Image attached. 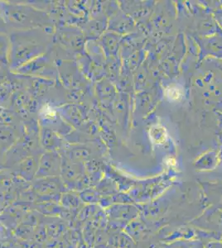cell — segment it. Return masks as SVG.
Masks as SVG:
<instances>
[{
	"mask_svg": "<svg viewBox=\"0 0 222 248\" xmlns=\"http://www.w3.org/2000/svg\"><path fill=\"white\" fill-rule=\"evenodd\" d=\"M103 51L99 41L96 39L86 40L85 44V52L96 64H101V60L103 58Z\"/></svg>",
	"mask_w": 222,
	"mask_h": 248,
	"instance_id": "9a60e30c",
	"label": "cell"
},
{
	"mask_svg": "<svg viewBox=\"0 0 222 248\" xmlns=\"http://www.w3.org/2000/svg\"><path fill=\"white\" fill-rule=\"evenodd\" d=\"M11 42L9 33L0 32V66L9 69Z\"/></svg>",
	"mask_w": 222,
	"mask_h": 248,
	"instance_id": "5bb4252c",
	"label": "cell"
},
{
	"mask_svg": "<svg viewBox=\"0 0 222 248\" xmlns=\"http://www.w3.org/2000/svg\"><path fill=\"white\" fill-rule=\"evenodd\" d=\"M85 1H65V6L68 14L76 19L86 22L89 19L86 3Z\"/></svg>",
	"mask_w": 222,
	"mask_h": 248,
	"instance_id": "4fadbf2b",
	"label": "cell"
},
{
	"mask_svg": "<svg viewBox=\"0 0 222 248\" xmlns=\"http://www.w3.org/2000/svg\"><path fill=\"white\" fill-rule=\"evenodd\" d=\"M11 74L8 68H0V104L6 108L9 106L10 98L15 91Z\"/></svg>",
	"mask_w": 222,
	"mask_h": 248,
	"instance_id": "30bf717a",
	"label": "cell"
},
{
	"mask_svg": "<svg viewBox=\"0 0 222 248\" xmlns=\"http://www.w3.org/2000/svg\"><path fill=\"white\" fill-rule=\"evenodd\" d=\"M0 32H4V33L9 34V29H8V27L6 26L4 22H3V18L1 17V15H0Z\"/></svg>",
	"mask_w": 222,
	"mask_h": 248,
	"instance_id": "d6986e66",
	"label": "cell"
},
{
	"mask_svg": "<svg viewBox=\"0 0 222 248\" xmlns=\"http://www.w3.org/2000/svg\"><path fill=\"white\" fill-rule=\"evenodd\" d=\"M59 82L66 91H88L90 81L79 70L76 61H56Z\"/></svg>",
	"mask_w": 222,
	"mask_h": 248,
	"instance_id": "5b68a950",
	"label": "cell"
},
{
	"mask_svg": "<svg viewBox=\"0 0 222 248\" xmlns=\"http://www.w3.org/2000/svg\"><path fill=\"white\" fill-rule=\"evenodd\" d=\"M40 143L44 152H61L66 145L65 139L48 127L40 128Z\"/></svg>",
	"mask_w": 222,
	"mask_h": 248,
	"instance_id": "ba28073f",
	"label": "cell"
},
{
	"mask_svg": "<svg viewBox=\"0 0 222 248\" xmlns=\"http://www.w3.org/2000/svg\"><path fill=\"white\" fill-rule=\"evenodd\" d=\"M61 156L59 152H44L40 159L39 174L52 175L58 171Z\"/></svg>",
	"mask_w": 222,
	"mask_h": 248,
	"instance_id": "8fae6325",
	"label": "cell"
},
{
	"mask_svg": "<svg viewBox=\"0 0 222 248\" xmlns=\"http://www.w3.org/2000/svg\"><path fill=\"white\" fill-rule=\"evenodd\" d=\"M150 139L156 144H163L167 140V132L160 125H155L150 129Z\"/></svg>",
	"mask_w": 222,
	"mask_h": 248,
	"instance_id": "e0dca14e",
	"label": "cell"
},
{
	"mask_svg": "<svg viewBox=\"0 0 222 248\" xmlns=\"http://www.w3.org/2000/svg\"><path fill=\"white\" fill-rule=\"evenodd\" d=\"M24 133L25 131L23 130L17 129L16 127L0 122V147L6 153L20 139L23 138Z\"/></svg>",
	"mask_w": 222,
	"mask_h": 248,
	"instance_id": "9c48e42d",
	"label": "cell"
},
{
	"mask_svg": "<svg viewBox=\"0 0 222 248\" xmlns=\"http://www.w3.org/2000/svg\"><path fill=\"white\" fill-rule=\"evenodd\" d=\"M12 73L59 81L56 60L51 50L45 55L37 57L21 67L17 68V70L12 71Z\"/></svg>",
	"mask_w": 222,
	"mask_h": 248,
	"instance_id": "3957f363",
	"label": "cell"
},
{
	"mask_svg": "<svg viewBox=\"0 0 222 248\" xmlns=\"http://www.w3.org/2000/svg\"><path fill=\"white\" fill-rule=\"evenodd\" d=\"M57 111L63 120L74 129H79L87 121L88 109L85 105L68 103L57 108Z\"/></svg>",
	"mask_w": 222,
	"mask_h": 248,
	"instance_id": "52a82bcc",
	"label": "cell"
},
{
	"mask_svg": "<svg viewBox=\"0 0 222 248\" xmlns=\"http://www.w3.org/2000/svg\"><path fill=\"white\" fill-rule=\"evenodd\" d=\"M40 127H46L65 138L73 131V127L66 123L57 111V108L52 105H43L37 114Z\"/></svg>",
	"mask_w": 222,
	"mask_h": 248,
	"instance_id": "8992f818",
	"label": "cell"
},
{
	"mask_svg": "<svg viewBox=\"0 0 222 248\" xmlns=\"http://www.w3.org/2000/svg\"><path fill=\"white\" fill-rule=\"evenodd\" d=\"M183 89L177 85L170 86L167 90V96L171 101H177L178 99H180L183 97Z\"/></svg>",
	"mask_w": 222,
	"mask_h": 248,
	"instance_id": "ac0fdd59",
	"label": "cell"
},
{
	"mask_svg": "<svg viewBox=\"0 0 222 248\" xmlns=\"http://www.w3.org/2000/svg\"><path fill=\"white\" fill-rule=\"evenodd\" d=\"M99 43L102 46V49L104 53L107 55H112L116 51V45H117V38L114 33H104L102 35Z\"/></svg>",
	"mask_w": 222,
	"mask_h": 248,
	"instance_id": "2e32d148",
	"label": "cell"
},
{
	"mask_svg": "<svg viewBox=\"0 0 222 248\" xmlns=\"http://www.w3.org/2000/svg\"><path fill=\"white\" fill-rule=\"evenodd\" d=\"M0 15L9 33L13 31L56 28L48 13L34 7L29 2L0 1Z\"/></svg>",
	"mask_w": 222,
	"mask_h": 248,
	"instance_id": "7a4b0ae2",
	"label": "cell"
},
{
	"mask_svg": "<svg viewBox=\"0 0 222 248\" xmlns=\"http://www.w3.org/2000/svg\"><path fill=\"white\" fill-rule=\"evenodd\" d=\"M86 40L97 39L104 31V22L99 18H89L80 28Z\"/></svg>",
	"mask_w": 222,
	"mask_h": 248,
	"instance_id": "7c38bea8",
	"label": "cell"
},
{
	"mask_svg": "<svg viewBox=\"0 0 222 248\" xmlns=\"http://www.w3.org/2000/svg\"><path fill=\"white\" fill-rule=\"evenodd\" d=\"M5 152L0 147V163H1L3 160H5Z\"/></svg>",
	"mask_w": 222,
	"mask_h": 248,
	"instance_id": "ffe728a7",
	"label": "cell"
},
{
	"mask_svg": "<svg viewBox=\"0 0 222 248\" xmlns=\"http://www.w3.org/2000/svg\"><path fill=\"white\" fill-rule=\"evenodd\" d=\"M85 37L82 29L70 25H58L54 32L53 44L74 56L85 52Z\"/></svg>",
	"mask_w": 222,
	"mask_h": 248,
	"instance_id": "277c9868",
	"label": "cell"
},
{
	"mask_svg": "<svg viewBox=\"0 0 222 248\" xmlns=\"http://www.w3.org/2000/svg\"><path fill=\"white\" fill-rule=\"evenodd\" d=\"M0 68H1V66H0Z\"/></svg>",
	"mask_w": 222,
	"mask_h": 248,
	"instance_id": "44dd1931",
	"label": "cell"
},
{
	"mask_svg": "<svg viewBox=\"0 0 222 248\" xmlns=\"http://www.w3.org/2000/svg\"><path fill=\"white\" fill-rule=\"evenodd\" d=\"M56 28L13 31L9 33L11 49L9 70L14 71L50 51Z\"/></svg>",
	"mask_w": 222,
	"mask_h": 248,
	"instance_id": "6da1fadb",
	"label": "cell"
}]
</instances>
